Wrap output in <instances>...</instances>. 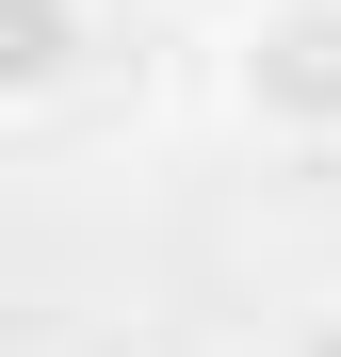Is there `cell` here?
Returning <instances> with one entry per match:
<instances>
[{
	"mask_svg": "<svg viewBox=\"0 0 341 357\" xmlns=\"http://www.w3.org/2000/svg\"><path fill=\"white\" fill-rule=\"evenodd\" d=\"M211 98H227V130H260L293 162H341V0H227Z\"/></svg>",
	"mask_w": 341,
	"mask_h": 357,
	"instance_id": "cell-1",
	"label": "cell"
},
{
	"mask_svg": "<svg viewBox=\"0 0 341 357\" xmlns=\"http://www.w3.org/2000/svg\"><path fill=\"white\" fill-rule=\"evenodd\" d=\"M98 82V0H0V130L66 114Z\"/></svg>",
	"mask_w": 341,
	"mask_h": 357,
	"instance_id": "cell-2",
	"label": "cell"
},
{
	"mask_svg": "<svg viewBox=\"0 0 341 357\" xmlns=\"http://www.w3.org/2000/svg\"><path fill=\"white\" fill-rule=\"evenodd\" d=\"M293 357H341V292H325V309H309V325H293Z\"/></svg>",
	"mask_w": 341,
	"mask_h": 357,
	"instance_id": "cell-3",
	"label": "cell"
}]
</instances>
